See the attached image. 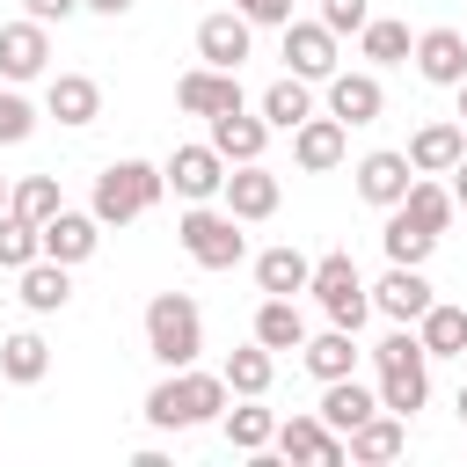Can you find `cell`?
Listing matches in <instances>:
<instances>
[{
	"mask_svg": "<svg viewBox=\"0 0 467 467\" xmlns=\"http://www.w3.org/2000/svg\"><path fill=\"white\" fill-rule=\"evenodd\" d=\"M452 197H460V212H467V153H460V168H452Z\"/></svg>",
	"mask_w": 467,
	"mask_h": 467,
	"instance_id": "ee69618b",
	"label": "cell"
},
{
	"mask_svg": "<svg viewBox=\"0 0 467 467\" xmlns=\"http://www.w3.org/2000/svg\"><path fill=\"white\" fill-rule=\"evenodd\" d=\"M306 277H314V263H306L299 248H263V255H255V285H263L270 299H292V292H306Z\"/></svg>",
	"mask_w": 467,
	"mask_h": 467,
	"instance_id": "d6a6232c",
	"label": "cell"
},
{
	"mask_svg": "<svg viewBox=\"0 0 467 467\" xmlns=\"http://www.w3.org/2000/svg\"><path fill=\"white\" fill-rule=\"evenodd\" d=\"M248 44H255V22H248L241 7H219V15H204V22H197V58H204V66H219V73H241Z\"/></svg>",
	"mask_w": 467,
	"mask_h": 467,
	"instance_id": "30bf717a",
	"label": "cell"
},
{
	"mask_svg": "<svg viewBox=\"0 0 467 467\" xmlns=\"http://www.w3.org/2000/svg\"><path fill=\"white\" fill-rule=\"evenodd\" d=\"M270 445H277L285 460H306V467H343V460H350V438H343V431H328V423H321V409H314V416H285Z\"/></svg>",
	"mask_w": 467,
	"mask_h": 467,
	"instance_id": "52a82bcc",
	"label": "cell"
},
{
	"mask_svg": "<svg viewBox=\"0 0 467 467\" xmlns=\"http://www.w3.org/2000/svg\"><path fill=\"white\" fill-rule=\"evenodd\" d=\"M299 358H306V372L314 379H343V372H358V328H321V336H306L299 343Z\"/></svg>",
	"mask_w": 467,
	"mask_h": 467,
	"instance_id": "484cf974",
	"label": "cell"
},
{
	"mask_svg": "<svg viewBox=\"0 0 467 467\" xmlns=\"http://www.w3.org/2000/svg\"><path fill=\"white\" fill-rule=\"evenodd\" d=\"M161 175H168V190H175L182 204H212V197L226 190V161H219L212 139H204V146H175V153L161 161Z\"/></svg>",
	"mask_w": 467,
	"mask_h": 467,
	"instance_id": "8992f818",
	"label": "cell"
},
{
	"mask_svg": "<svg viewBox=\"0 0 467 467\" xmlns=\"http://www.w3.org/2000/svg\"><path fill=\"white\" fill-rule=\"evenodd\" d=\"M29 131H36V102L7 80V88H0V146H22Z\"/></svg>",
	"mask_w": 467,
	"mask_h": 467,
	"instance_id": "f35d334b",
	"label": "cell"
},
{
	"mask_svg": "<svg viewBox=\"0 0 467 467\" xmlns=\"http://www.w3.org/2000/svg\"><path fill=\"white\" fill-rule=\"evenodd\" d=\"M146 350H153V365H197V350H204V314H197V299L190 292H153L146 299Z\"/></svg>",
	"mask_w": 467,
	"mask_h": 467,
	"instance_id": "3957f363",
	"label": "cell"
},
{
	"mask_svg": "<svg viewBox=\"0 0 467 467\" xmlns=\"http://www.w3.org/2000/svg\"><path fill=\"white\" fill-rule=\"evenodd\" d=\"M44 372H51V343H44L36 328H15V336L0 343V379H7V387H36Z\"/></svg>",
	"mask_w": 467,
	"mask_h": 467,
	"instance_id": "4316f807",
	"label": "cell"
},
{
	"mask_svg": "<svg viewBox=\"0 0 467 467\" xmlns=\"http://www.w3.org/2000/svg\"><path fill=\"white\" fill-rule=\"evenodd\" d=\"M358 51L372 66H401V58H416V36H409V22H365L358 29Z\"/></svg>",
	"mask_w": 467,
	"mask_h": 467,
	"instance_id": "8d00e7d4",
	"label": "cell"
},
{
	"mask_svg": "<svg viewBox=\"0 0 467 467\" xmlns=\"http://www.w3.org/2000/svg\"><path fill=\"white\" fill-rule=\"evenodd\" d=\"M44 66H51V29L36 22V15H22V22H0V80H44Z\"/></svg>",
	"mask_w": 467,
	"mask_h": 467,
	"instance_id": "9c48e42d",
	"label": "cell"
},
{
	"mask_svg": "<svg viewBox=\"0 0 467 467\" xmlns=\"http://www.w3.org/2000/svg\"><path fill=\"white\" fill-rule=\"evenodd\" d=\"M401 212H409V219H423L431 234H445V226H452V212H460V197H452L445 182L416 175V182H409V197H401Z\"/></svg>",
	"mask_w": 467,
	"mask_h": 467,
	"instance_id": "e575fe53",
	"label": "cell"
},
{
	"mask_svg": "<svg viewBox=\"0 0 467 467\" xmlns=\"http://www.w3.org/2000/svg\"><path fill=\"white\" fill-rule=\"evenodd\" d=\"M219 372H226L234 401H241V394H255V401H263V394H270V379H277V350H263V343H241V350H226V365H219Z\"/></svg>",
	"mask_w": 467,
	"mask_h": 467,
	"instance_id": "f546056e",
	"label": "cell"
},
{
	"mask_svg": "<svg viewBox=\"0 0 467 467\" xmlns=\"http://www.w3.org/2000/svg\"><path fill=\"white\" fill-rule=\"evenodd\" d=\"M204 124H212V146H219V161H226V168L263 161V146H270V124H263V117H248V109H219V117H204Z\"/></svg>",
	"mask_w": 467,
	"mask_h": 467,
	"instance_id": "7402d4cb",
	"label": "cell"
},
{
	"mask_svg": "<svg viewBox=\"0 0 467 467\" xmlns=\"http://www.w3.org/2000/svg\"><path fill=\"white\" fill-rule=\"evenodd\" d=\"M161 197H168V175H161L153 161H109V168L95 175L88 212H95L102 226H131V219H146Z\"/></svg>",
	"mask_w": 467,
	"mask_h": 467,
	"instance_id": "7a4b0ae2",
	"label": "cell"
},
{
	"mask_svg": "<svg viewBox=\"0 0 467 467\" xmlns=\"http://www.w3.org/2000/svg\"><path fill=\"white\" fill-rule=\"evenodd\" d=\"M7 190H15V182H7V175H0V212H7Z\"/></svg>",
	"mask_w": 467,
	"mask_h": 467,
	"instance_id": "7dc6e473",
	"label": "cell"
},
{
	"mask_svg": "<svg viewBox=\"0 0 467 467\" xmlns=\"http://www.w3.org/2000/svg\"><path fill=\"white\" fill-rule=\"evenodd\" d=\"M175 241H182V255H190L197 270H234V263L248 255V234H241V219H234L226 204H190V212L175 219Z\"/></svg>",
	"mask_w": 467,
	"mask_h": 467,
	"instance_id": "277c9868",
	"label": "cell"
},
{
	"mask_svg": "<svg viewBox=\"0 0 467 467\" xmlns=\"http://www.w3.org/2000/svg\"><path fill=\"white\" fill-rule=\"evenodd\" d=\"M226 372H197V365H175L153 394H146V423L153 431H197V423H219L226 416Z\"/></svg>",
	"mask_w": 467,
	"mask_h": 467,
	"instance_id": "6da1fadb",
	"label": "cell"
},
{
	"mask_svg": "<svg viewBox=\"0 0 467 467\" xmlns=\"http://www.w3.org/2000/svg\"><path fill=\"white\" fill-rule=\"evenodd\" d=\"M379 248H387V263H431L438 234H431L423 219H409V212L394 204V212H387V226H379Z\"/></svg>",
	"mask_w": 467,
	"mask_h": 467,
	"instance_id": "1f68e13d",
	"label": "cell"
},
{
	"mask_svg": "<svg viewBox=\"0 0 467 467\" xmlns=\"http://www.w3.org/2000/svg\"><path fill=\"white\" fill-rule=\"evenodd\" d=\"M95 248H102V219H95V212L58 204V212L44 219V255H51V263H66V270H73V263H88Z\"/></svg>",
	"mask_w": 467,
	"mask_h": 467,
	"instance_id": "5bb4252c",
	"label": "cell"
},
{
	"mask_svg": "<svg viewBox=\"0 0 467 467\" xmlns=\"http://www.w3.org/2000/svg\"><path fill=\"white\" fill-rule=\"evenodd\" d=\"M452 95H460V131H467V80H460V88H452Z\"/></svg>",
	"mask_w": 467,
	"mask_h": 467,
	"instance_id": "f6af8a7d",
	"label": "cell"
},
{
	"mask_svg": "<svg viewBox=\"0 0 467 467\" xmlns=\"http://www.w3.org/2000/svg\"><path fill=\"white\" fill-rule=\"evenodd\" d=\"M358 197L365 204H379V212H394L401 197H409V182H416V168H409V153H394V146H379V153H365L358 168Z\"/></svg>",
	"mask_w": 467,
	"mask_h": 467,
	"instance_id": "4fadbf2b",
	"label": "cell"
},
{
	"mask_svg": "<svg viewBox=\"0 0 467 467\" xmlns=\"http://www.w3.org/2000/svg\"><path fill=\"white\" fill-rule=\"evenodd\" d=\"M219 204H226L241 226H255V219H270V212L285 204V182H277L263 161H241V168H226V190H219Z\"/></svg>",
	"mask_w": 467,
	"mask_h": 467,
	"instance_id": "ba28073f",
	"label": "cell"
},
{
	"mask_svg": "<svg viewBox=\"0 0 467 467\" xmlns=\"http://www.w3.org/2000/svg\"><path fill=\"white\" fill-rule=\"evenodd\" d=\"M58 204H66V197H58V175H22V182L7 190V212H22V219H36V226H44V219H51Z\"/></svg>",
	"mask_w": 467,
	"mask_h": 467,
	"instance_id": "74e56055",
	"label": "cell"
},
{
	"mask_svg": "<svg viewBox=\"0 0 467 467\" xmlns=\"http://www.w3.org/2000/svg\"><path fill=\"white\" fill-rule=\"evenodd\" d=\"M234 7H241L248 22H270V29H285V22H292V0H234Z\"/></svg>",
	"mask_w": 467,
	"mask_h": 467,
	"instance_id": "60d3db41",
	"label": "cell"
},
{
	"mask_svg": "<svg viewBox=\"0 0 467 467\" xmlns=\"http://www.w3.org/2000/svg\"><path fill=\"white\" fill-rule=\"evenodd\" d=\"M401 153H409V168H416V175H452V168H460V153H467V131H460V124H445V117H431V124H416V139H409Z\"/></svg>",
	"mask_w": 467,
	"mask_h": 467,
	"instance_id": "d6986e66",
	"label": "cell"
},
{
	"mask_svg": "<svg viewBox=\"0 0 467 467\" xmlns=\"http://www.w3.org/2000/svg\"><path fill=\"white\" fill-rule=\"evenodd\" d=\"M285 66L299 80H328L336 73V29L314 15V22H285Z\"/></svg>",
	"mask_w": 467,
	"mask_h": 467,
	"instance_id": "9a60e30c",
	"label": "cell"
},
{
	"mask_svg": "<svg viewBox=\"0 0 467 467\" xmlns=\"http://www.w3.org/2000/svg\"><path fill=\"white\" fill-rule=\"evenodd\" d=\"M343 146H350V124H343V117H321V109L292 131V161H299L306 175H328V168L343 161Z\"/></svg>",
	"mask_w": 467,
	"mask_h": 467,
	"instance_id": "ac0fdd59",
	"label": "cell"
},
{
	"mask_svg": "<svg viewBox=\"0 0 467 467\" xmlns=\"http://www.w3.org/2000/svg\"><path fill=\"white\" fill-rule=\"evenodd\" d=\"M175 109L182 117H219V109H248L241 95V73H219V66H197L175 80Z\"/></svg>",
	"mask_w": 467,
	"mask_h": 467,
	"instance_id": "8fae6325",
	"label": "cell"
},
{
	"mask_svg": "<svg viewBox=\"0 0 467 467\" xmlns=\"http://www.w3.org/2000/svg\"><path fill=\"white\" fill-rule=\"evenodd\" d=\"M255 109H263V124H270V131H299V124L314 117V80L285 73V80H270V88H263V102H255Z\"/></svg>",
	"mask_w": 467,
	"mask_h": 467,
	"instance_id": "d4e9b609",
	"label": "cell"
},
{
	"mask_svg": "<svg viewBox=\"0 0 467 467\" xmlns=\"http://www.w3.org/2000/svg\"><path fill=\"white\" fill-rule=\"evenodd\" d=\"M22 15H36V22L51 29V22H73V15H80V0H22Z\"/></svg>",
	"mask_w": 467,
	"mask_h": 467,
	"instance_id": "b9f144b4",
	"label": "cell"
},
{
	"mask_svg": "<svg viewBox=\"0 0 467 467\" xmlns=\"http://www.w3.org/2000/svg\"><path fill=\"white\" fill-rule=\"evenodd\" d=\"M321 88H328V117H343V124H379V109H387L379 73H343V66H336Z\"/></svg>",
	"mask_w": 467,
	"mask_h": 467,
	"instance_id": "2e32d148",
	"label": "cell"
},
{
	"mask_svg": "<svg viewBox=\"0 0 467 467\" xmlns=\"http://www.w3.org/2000/svg\"><path fill=\"white\" fill-rule=\"evenodd\" d=\"M401 445H409V416H394V409H379V416H365L350 431V460H365V467L401 460Z\"/></svg>",
	"mask_w": 467,
	"mask_h": 467,
	"instance_id": "cb8c5ba5",
	"label": "cell"
},
{
	"mask_svg": "<svg viewBox=\"0 0 467 467\" xmlns=\"http://www.w3.org/2000/svg\"><path fill=\"white\" fill-rule=\"evenodd\" d=\"M306 292H314V306L336 321V328H365V314H372V285L358 277V263L336 248V255H321L314 263V277H306Z\"/></svg>",
	"mask_w": 467,
	"mask_h": 467,
	"instance_id": "5b68a950",
	"label": "cell"
},
{
	"mask_svg": "<svg viewBox=\"0 0 467 467\" xmlns=\"http://www.w3.org/2000/svg\"><path fill=\"white\" fill-rule=\"evenodd\" d=\"M372 387H379V409H394V416H416V409L431 401V358H423V365H387Z\"/></svg>",
	"mask_w": 467,
	"mask_h": 467,
	"instance_id": "4dcf8cb0",
	"label": "cell"
},
{
	"mask_svg": "<svg viewBox=\"0 0 467 467\" xmlns=\"http://www.w3.org/2000/svg\"><path fill=\"white\" fill-rule=\"evenodd\" d=\"M15 299H22L29 314H58V306L73 299V277H66V263H51V255H36L29 270H15Z\"/></svg>",
	"mask_w": 467,
	"mask_h": 467,
	"instance_id": "603a6c76",
	"label": "cell"
},
{
	"mask_svg": "<svg viewBox=\"0 0 467 467\" xmlns=\"http://www.w3.org/2000/svg\"><path fill=\"white\" fill-rule=\"evenodd\" d=\"M255 343H263V350H299V343H306L299 299H270V292H263V306H255Z\"/></svg>",
	"mask_w": 467,
	"mask_h": 467,
	"instance_id": "f1b7e54d",
	"label": "cell"
},
{
	"mask_svg": "<svg viewBox=\"0 0 467 467\" xmlns=\"http://www.w3.org/2000/svg\"><path fill=\"white\" fill-rule=\"evenodd\" d=\"M321 22H328L336 36H358V29L372 22V0H321Z\"/></svg>",
	"mask_w": 467,
	"mask_h": 467,
	"instance_id": "ab89813d",
	"label": "cell"
},
{
	"mask_svg": "<svg viewBox=\"0 0 467 467\" xmlns=\"http://www.w3.org/2000/svg\"><path fill=\"white\" fill-rule=\"evenodd\" d=\"M44 117H58L66 131H80V124L102 117V88H95L88 73H51V80H44Z\"/></svg>",
	"mask_w": 467,
	"mask_h": 467,
	"instance_id": "e0dca14e",
	"label": "cell"
},
{
	"mask_svg": "<svg viewBox=\"0 0 467 467\" xmlns=\"http://www.w3.org/2000/svg\"><path fill=\"white\" fill-rule=\"evenodd\" d=\"M452 409H460V423H467V387H460V401H452Z\"/></svg>",
	"mask_w": 467,
	"mask_h": 467,
	"instance_id": "bcb514c9",
	"label": "cell"
},
{
	"mask_svg": "<svg viewBox=\"0 0 467 467\" xmlns=\"http://www.w3.org/2000/svg\"><path fill=\"white\" fill-rule=\"evenodd\" d=\"M416 336H423V350H431V358H467V306L431 299V306H423V321H416Z\"/></svg>",
	"mask_w": 467,
	"mask_h": 467,
	"instance_id": "83f0119b",
	"label": "cell"
},
{
	"mask_svg": "<svg viewBox=\"0 0 467 467\" xmlns=\"http://www.w3.org/2000/svg\"><path fill=\"white\" fill-rule=\"evenodd\" d=\"M80 7H88V15H109V22H117V15H131V0H80Z\"/></svg>",
	"mask_w": 467,
	"mask_h": 467,
	"instance_id": "7bdbcfd3",
	"label": "cell"
},
{
	"mask_svg": "<svg viewBox=\"0 0 467 467\" xmlns=\"http://www.w3.org/2000/svg\"><path fill=\"white\" fill-rule=\"evenodd\" d=\"M416 73L431 88H460L467 80V29H423L416 36Z\"/></svg>",
	"mask_w": 467,
	"mask_h": 467,
	"instance_id": "44dd1931",
	"label": "cell"
},
{
	"mask_svg": "<svg viewBox=\"0 0 467 467\" xmlns=\"http://www.w3.org/2000/svg\"><path fill=\"white\" fill-rule=\"evenodd\" d=\"M431 299H438V292H431L423 263H387V277L372 285V314H387V321H423Z\"/></svg>",
	"mask_w": 467,
	"mask_h": 467,
	"instance_id": "7c38bea8",
	"label": "cell"
},
{
	"mask_svg": "<svg viewBox=\"0 0 467 467\" xmlns=\"http://www.w3.org/2000/svg\"><path fill=\"white\" fill-rule=\"evenodd\" d=\"M219 423H226V445H234V452H248V460H255V452H270V438H277V416H270V409H255V394H241V409H226Z\"/></svg>",
	"mask_w": 467,
	"mask_h": 467,
	"instance_id": "836d02e7",
	"label": "cell"
},
{
	"mask_svg": "<svg viewBox=\"0 0 467 467\" xmlns=\"http://www.w3.org/2000/svg\"><path fill=\"white\" fill-rule=\"evenodd\" d=\"M365 416H379V387H365L358 372H343V379H321V423L328 431H358Z\"/></svg>",
	"mask_w": 467,
	"mask_h": 467,
	"instance_id": "ffe728a7",
	"label": "cell"
},
{
	"mask_svg": "<svg viewBox=\"0 0 467 467\" xmlns=\"http://www.w3.org/2000/svg\"><path fill=\"white\" fill-rule=\"evenodd\" d=\"M44 255V226L22 212H0V270H29Z\"/></svg>",
	"mask_w": 467,
	"mask_h": 467,
	"instance_id": "d590c367",
	"label": "cell"
}]
</instances>
